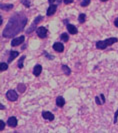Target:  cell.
I'll return each instance as SVG.
<instances>
[{"mask_svg":"<svg viewBox=\"0 0 118 133\" xmlns=\"http://www.w3.org/2000/svg\"><path fill=\"white\" fill-rule=\"evenodd\" d=\"M43 54L45 55V56H46V57H47V58H48V59H50V60L54 59V56H52V55H49V54L47 53L46 51H43Z\"/></svg>","mask_w":118,"mask_h":133,"instance_id":"cell-25","label":"cell"},{"mask_svg":"<svg viewBox=\"0 0 118 133\" xmlns=\"http://www.w3.org/2000/svg\"><path fill=\"white\" fill-rule=\"evenodd\" d=\"M6 98L9 101H16V100L18 99V94L16 91H14V90H9L8 92L6 93Z\"/></svg>","mask_w":118,"mask_h":133,"instance_id":"cell-4","label":"cell"},{"mask_svg":"<svg viewBox=\"0 0 118 133\" xmlns=\"http://www.w3.org/2000/svg\"><path fill=\"white\" fill-rule=\"evenodd\" d=\"M7 124L10 127H12V128L17 126V119H16V117H14V116L9 117L8 120H7Z\"/></svg>","mask_w":118,"mask_h":133,"instance_id":"cell-9","label":"cell"},{"mask_svg":"<svg viewBox=\"0 0 118 133\" xmlns=\"http://www.w3.org/2000/svg\"><path fill=\"white\" fill-rule=\"evenodd\" d=\"M27 23V18L24 14L22 13H17L13 15L10 19H9V22L6 25V28L3 30L2 32V35L4 37H11V36H14L16 34H18L21 31L23 30V28L25 27Z\"/></svg>","mask_w":118,"mask_h":133,"instance_id":"cell-1","label":"cell"},{"mask_svg":"<svg viewBox=\"0 0 118 133\" xmlns=\"http://www.w3.org/2000/svg\"><path fill=\"white\" fill-rule=\"evenodd\" d=\"M25 89H26V85L23 84V83H20L19 85L17 86V90L19 91L20 93H23V92L25 91Z\"/></svg>","mask_w":118,"mask_h":133,"instance_id":"cell-17","label":"cell"},{"mask_svg":"<svg viewBox=\"0 0 118 133\" xmlns=\"http://www.w3.org/2000/svg\"><path fill=\"white\" fill-rule=\"evenodd\" d=\"M22 4H24V6L26 7H30V1L29 0H21Z\"/></svg>","mask_w":118,"mask_h":133,"instance_id":"cell-23","label":"cell"},{"mask_svg":"<svg viewBox=\"0 0 118 133\" xmlns=\"http://www.w3.org/2000/svg\"><path fill=\"white\" fill-rule=\"evenodd\" d=\"M63 1H64L65 4H70V3H72L74 0H63Z\"/></svg>","mask_w":118,"mask_h":133,"instance_id":"cell-29","label":"cell"},{"mask_svg":"<svg viewBox=\"0 0 118 133\" xmlns=\"http://www.w3.org/2000/svg\"><path fill=\"white\" fill-rule=\"evenodd\" d=\"M117 41H118V39L116 38V37H111V38H108V39L101 40V41L96 42V48H97V49L103 50V49H105L106 47L111 46V45H113V44H115Z\"/></svg>","mask_w":118,"mask_h":133,"instance_id":"cell-2","label":"cell"},{"mask_svg":"<svg viewBox=\"0 0 118 133\" xmlns=\"http://www.w3.org/2000/svg\"><path fill=\"white\" fill-rule=\"evenodd\" d=\"M78 21L80 22V23H84L86 21V15L84 13H81L79 14L78 16Z\"/></svg>","mask_w":118,"mask_h":133,"instance_id":"cell-18","label":"cell"},{"mask_svg":"<svg viewBox=\"0 0 118 133\" xmlns=\"http://www.w3.org/2000/svg\"><path fill=\"white\" fill-rule=\"evenodd\" d=\"M13 8V4H1V10L3 11H9Z\"/></svg>","mask_w":118,"mask_h":133,"instance_id":"cell-15","label":"cell"},{"mask_svg":"<svg viewBox=\"0 0 118 133\" xmlns=\"http://www.w3.org/2000/svg\"><path fill=\"white\" fill-rule=\"evenodd\" d=\"M60 38L62 41H64V42H67L68 40H69V35L67 33H62L61 34V36H60Z\"/></svg>","mask_w":118,"mask_h":133,"instance_id":"cell-20","label":"cell"},{"mask_svg":"<svg viewBox=\"0 0 118 133\" xmlns=\"http://www.w3.org/2000/svg\"><path fill=\"white\" fill-rule=\"evenodd\" d=\"M42 72V66L40 64H37L35 65L34 68H33V75L34 76H39L40 74Z\"/></svg>","mask_w":118,"mask_h":133,"instance_id":"cell-11","label":"cell"},{"mask_svg":"<svg viewBox=\"0 0 118 133\" xmlns=\"http://www.w3.org/2000/svg\"><path fill=\"white\" fill-rule=\"evenodd\" d=\"M90 4V0H82L81 1V3H80V5L82 7H86V6H88Z\"/></svg>","mask_w":118,"mask_h":133,"instance_id":"cell-22","label":"cell"},{"mask_svg":"<svg viewBox=\"0 0 118 133\" xmlns=\"http://www.w3.org/2000/svg\"><path fill=\"white\" fill-rule=\"evenodd\" d=\"M56 10H57V5L56 4H50V6L48 7V9H47V16H51L53 14L56 12Z\"/></svg>","mask_w":118,"mask_h":133,"instance_id":"cell-7","label":"cell"},{"mask_svg":"<svg viewBox=\"0 0 118 133\" xmlns=\"http://www.w3.org/2000/svg\"><path fill=\"white\" fill-rule=\"evenodd\" d=\"M25 55H22L21 57H20L19 61H18V68H23V61L25 59Z\"/></svg>","mask_w":118,"mask_h":133,"instance_id":"cell-19","label":"cell"},{"mask_svg":"<svg viewBox=\"0 0 118 133\" xmlns=\"http://www.w3.org/2000/svg\"><path fill=\"white\" fill-rule=\"evenodd\" d=\"M117 118H118V109L116 110V112L114 114V124L117 122Z\"/></svg>","mask_w":118,"mask_h":133,"instance_id":"cell-26","label":"cell"},{"mask_svg":"<svg viewBox=\"0 0 118 133\" xmlns=\"http://www.w3.org/2000/svg\"><path fill=\"white\" fill-rule=\"evenodd\" d=\"M36 33H37V35L39 36L40 38H45L46 36H47L48 31H47V28H46V27L41 26V27H38V28H37Z\"/></svg>","mask_w":118,"mask_h":133,"instance_id":"cell-5","label":"cell"},{"mask_svg":"<svg viewBox=\"0 0 118 133\" xmlns=\"http://www.w3.org/2000/svg\"><path fill=\"white\" fill-rule=\"evenodd\" d=\"M24 40H25V36H19V37H16V38H14L12 39L11 41V45L12 46H18L20 44H22L23 42H24Z\"/></svg>","mask_w":118,"mask_h":133,"instance_id":"cell-6","label":"cell"},{"mask_svg":"<svg viewBox=\"0 0 118 133\" xmlns=\"http://www.w3.org/2000/svg\"><path fill=\"white\" fill-rule=\"evenodd\" d=\"M100 98H101V100H102V103L104 104V103H105V97H104V95H103V94H100Z\"/></svg>","mask_w":118,"mask_h":133,"instance_id":"cell-28","label":"cell"},{"mask_svg":"<svg viewBox=\"0 0 118 133\" xmlns=\"http://www.w3.org/2000/svg\"><path fill=\"white\" fill-rule=\"evenodd\" d=\"M18 55H19V52H18V51H11V52H10V55H9V57H8V63H11V62H12Z\"/></svg>","mask_w":118,"mask_h":133,"instance_id":"cell-13","label":"cell"},{"mask_svg":"<svg viewBox=\"0 0 118 133\" xmlns=\"http://www.w3.org/2000/svg\"><path fill=\"white\" fill-rule=\"evenodd\" d=\"M5 127V122L3 120H0V131H2Z\"/></svg>","mask_w":118,"mask_h":133,"instance_id":"cell-24","label":"cell"},{"mask_svg":"<svg viewBox=\"0 0 118 133\" xmlns=\"http://www.w3.org/2000/svg\"><path fill=\"white\" fill-rule=\"evenodd\" d=\"M42 19H43V17H42L41 15H38V16H37V17L34 19V21H33L32 24L30 25V27L27 29V33H31L32 31H34V30H35V27H36V25H37V24H38V23H39Z\"/></svg>","mask_w":118,"mask_h":133,"instance_id":"cell-3","label":"cell"},{"mask_svg":"<svg viewBox=\"0 0 118 133\" xmlns=\"http://www.w3.org/2000/svg\"><path fill=\"white\" fill-rule=\"evenodd\" d=\"M54 1H55V0H48V2H49L50 4H53V3H54Z\"/></svg>","mask_w":118,"mask_h":133,"instance_id":"cell-32","label":"cell"},{"mask_svg":"<svg viewBox=\"0 0 118 133\" xmlns=\"http://www.w3.org/2000/svg\"><path fill=\"white\" fill-rule=\"evenodd\" d=\"M114 25H115V27L118 28V18H116V19L114 20Z\"/></svg>","mask_w":118,"mask_h":133,"instance_id":"cell-30","label":"cell"},{"mask_svg":"<svg viewBox=\"0 0 118 133\" xmlns=\"http://www.w3.org/2000/svg\"><path fill=\"white\" fill-rule=\"evenodd\" d=\"M53 49H54L55 51H57V52H63L64 46H63V44L60 43V42H55V43L53 44Z\"/></svg>","mask_w":118,"mask_h":133,"instance_id":"cell-8","label":"cell"},{"mask_svg":"<svg viewBox=\"0 0 118 133\" xmlns=\"http://www.w3.org/2000/svg\"><path fill=\"white\" fill-rule=\"evenodd\" d=\"M61 69H62L63 73L65 74V75H67V76L71 74V70H70V68L67 66V65H62V66H61Z\"/></svg>","mask_w":118,"mask_h":133,"instance_id":"cell-16","label":"cell"},{"mask_svg":"<svg viewBox=\"0 0 118 133\" xmlns=\"http://www.w3.org/2000/svg\"><path fill=\"white\" fill-rule=\"evenodd\" d=\"M95 101H96V104H98V105H101V104H103V103H102V101H100V100H99L98 96H96V97H95Z\"/></svg>","mask_w":118,"mask_h":133,"instance_id":"cell-27","label":"cell"},{"mask_svg":"<svg viewBox=\"0 0 118 133\" xmlns=\"http://www.w3.org/2000/svg\"><path fill=\"white\" fill-rule=\"evenodd\" d=\"M56 2H57V3H58V4H60V3H61V2H62V0H56Z\"/></svg>","mask_w":118,"mask_h":133,"instance_id":"cell-33","label":"cell"},{"mask_svg":"<svg viewBox=\"0 0 118 133\" xmlns=\"http://www.w3.org/2000/svg\"><path fill=\"white\" fill-rule=\"evenodd\" d=\"M100 1H102V2H105V1H107V0H100Z\"/></svg>","mask_w":118,"mask_h":133,"instance_id":"cell-34","label":"cell"},{"mask_svg":"<svg viewBox=\"0 0 118 133\" xmlns=\"http://www.w3.org/2000/svg\"><path fill=\"white\" fill-rule=\"evenodd\" d=\"M0 109H1V110H3V109H5V106H4L3 104H0Z\"/></svg>","mask_w":118,"mask_h":133,"instance_id":"cell-31","label":"cell"},{"mask_svg":"<svg viewBox=\"0 0 118 133\" xmlns=\"http://www.w3.org/2000/svg\"><path fill=\"white\" fill-rule=\"evenodd\" d=\"M67 30L70 34H77V32H78L76 26L72 25V24H69V23H67Z\"/></svg>","mask_w":118,"mask_h":133,"instance_id":"cell-12","label":"cell"},{"mask_svg":"<svg viewBox=\"0 0 118 133\" xmlns=\"http://www.w3.org/2000/svg\"><path fill=\"white\" fill-rule=\"evenodd\" d=\"M56 105L58 107H63L65 105V100L62 96H58L56 98Z\"/></svg>","mask_w":118,"mask_h":133,"instance_id":"cell-14","label":"cell"},{"mask_svg":"<svg viewBox=\"0 0 118 133\" xmlns=\"http://www.w3.org/2000/svg\"><path fill=\"white\" fill-rule=\"evenodd\" d=\"M42 117L46 120H49V121L54 120V115H53V113L49 112V111H44V112H42Z\"/></svg>","mask_w":118,"mask_h":133,"instance_id":"cell-10","label":"cell"},{"mask_svg":"<svg viewBox=\"0 0 118 133\" xmlns=\"http://www.w3.org/2000/svg\"><path fill=\"white\" fill-rule=\"evenodd\" d=\"M7 68H8L7 63H5V62H1V64H0V70L3 72V71H6Z\"/></svg>","mask_w":118,"mask_h":133,"instance_id":"cell-21","label":"cell"}]
</instances>
